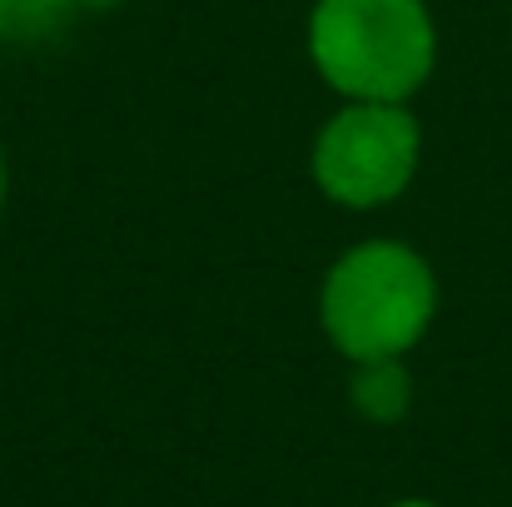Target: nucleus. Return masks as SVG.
Segmentation results:
<instances>
[{
  "label": "nucleus",
  "instance_id": "f257e3e1",
  "mask_svg": "<svg viewBox=\"0 0 512 507\" xmlns=\"http://www.w3.org/2000/svg\"><path fill=\"white\" fill-rule=\"evenodd\" d=\"M309 55L348 100L403 105L433 75L438 35L423 0H319Z\"/></svg>",
  "mask_w": 512,
  "mask_h": 507
},
{
  "label": "nucleus",
  "instance_id": "f03ea898",
  "mask_svg": "<svg viewBox=\"0 0 512 507\" xmlns=\"http://www.w3.org/2000/svg\"><path fill=\"white\" fill-rule=\"evenodd\" d=\"M324 329L353 363L403 358L428 334L438 309V284L423 254L408 244H358L324 279Z\"/></svg>",
  "mask_w": 512,
  "mask_h": 507
},
{
  "label": "nucleus",
  "instance_id": "7ed1b4c3",
  "mask_svg": "<svg viewBox=\"0 0 512 507\" xmlns=\"http://www.w3.org/2000/svg\"><path fill=\"white\" fill-rule=\"evenodd\" d=\"M418 150L423 135L403 105L353 100L314 140V179L343 209H378L408 189Z\"/></svg>",
  "mask_w": 512,
  "mask_h": 507
},
{
  "label": "nucleus",
  "instance_id": "20e7f679",
  "mask_svg": "<svg viewBox=\"0 0 512 507\" xmlns=\"http://www.w3.org/2000/svg\"><path fill=\"white\" fill-rule=\"evenodd\" d=\"M408 373L398 368V358H383V363H358V378H353V403L358 413L378 418V423H393L408 413Z\"/></svg>",
  "mask_w": 512,
  "mask_h": 507
},
{
  "label": "nucleus",
  "instance_id": "39448f33",
  "mask_svg": "<svg viewBox=\"0 0 512 507\" xmlns=\"http://www.w3.org/2000/svg\"><path fill=\"white\" fill-rule=\"evenodd\" d=\"M75 10H80V0H0V40L40 45V40L60 35Z\"/></svg>",
  "mask_w": 512,
  "mask_h": 507
},
{
  "label": "nucleus",
  "instance_id": "423d86ee",
  "mask_svg": "<svg viewBox=\"0 0 512 507\" xmlns=\"http://www.w3.org/2000/svg\"><path fill=\"white\" fill-rule=\"evenodd\" d=\"M393 507H438V503H418V498H408V503H393Z\"/></svg>",
  "mask_w": 512,
  "mask_h": 507
},
{
  "label": "nucleus",
  "instance_id": "0eeeda50",
  "mask_svg": "<svg viewBox=\"0 0 512 507\" xmlns=\"http://www.w3.org/2000/svg\"><path fill=\"white\" fill-rule=\"evenodd\" d=\"M0 204H5V160H0Z\"/></svg>",
  "mask_w": 512,
  "mask_h": 507
}]
</instances>
